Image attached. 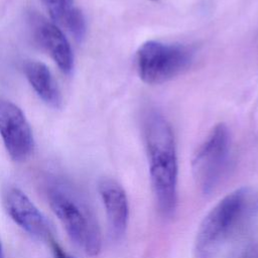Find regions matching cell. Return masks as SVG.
<instances>
[{
    "label": "cell",
    "instance_id": "9c48e42d",
    "mask_svg": "<svg viewBox=\"0 0 258 258\" xmlns=\"http://www.w3.org/2000/svg\"><path fill=\"white\" fill-rule=\"evenodd\" d=\"M98 189L105 207L111 236L115 240H120L126 233L129 220L126 192L119 182L109 177L99 181Z\"/></svg>",
    "mask_w": 258,
    "mask_h": 258
},
{
    "label": "cell",
    "instance_id": "2e32d148",
    "mask_svg": "<svg viewBox=\"0 0 258 258\" xmlns=\"http://www.w3.org/2000/svg\"><path fill=\"white\" fill-rule=\"evenodd\" d=\"M151 1H157V0H151Z\"/></svg>",
    "mask_w": 258,
    "mask_h": 258
},
{
    "label": "cell",
    "instance_id": "8fae6325",
    "mask_svg": "<svg viewBox=\"0 0 258 258\" xmlns=\"http://www.w3.org/2000/svg\"><path fill=\"white\" fill-rule=\"evenodd\" d=\"M52 21L64 25L67 19L76 8L74 0H42Z\"/></svg>",
    "mask_w": 258,
    "mask_h": 258
},
{
    "label": "cell",
    "instance_id": "5b68a950",
    "mask_svg": "<svg viewBox=\"0 0 258 258\" xmlns=\"http://www.w3.org/2000/svg\"><path fill=\"white\" fill-rule=\"evenodd\" d=\"M229 153V130L224 123H219L212 129L192 159L194 177L204 194H211L219 184L227 167Z\"/></svg>",
    "mask_w": 258,
    "mask_h": 258
},
{
    "label": "cell",
    "instance_id": "52a82bcc",
    "mask_svg": "<svg viewBox=\"0 0 258 258\" xmlns=\"http://www.w3.org/2000/svg\"><path fill=\"white\" fill-rule=\"evenodd\" d=\"M4 204L10 218L29 235L38 240L52 241L49 223L21 189L10 187L5 192Z\"/></svg>",
    "mask_w": 258,
    "mask_h": 258
},
{
    "label": "cell",
    "instance_id": "6da1fadb",
    "mask_svg": "<svg viewBox=\"0 0 258 258\" xmlns=\"http://www.w3.org/2000/svg\"><path fill=\"white\" fill-rule=\"evenodd\" d=\"M144 140L156 207L162 216L171 217L177 205V156L172 129L160 113L146 116Z\"/></svg>",
    "mask_w": 258,
    "mask_h": 258
},
{
    "label": "cell",
    "instance_id": "9a60e30c",
    "mask_svg": "<svg viewBox=\"0 0 258 258\" xmlns=\"http://www.w3.org/2000/svg\"><path fill=\"white\" fill-rule=\"evenodd\" d=\"M245 258H258V256L257 255H247Z\"/></svg>",
    "mask_w": 258,
    "mask_h": 258
},
{
    "label": "cell",
    "instance_id": "3957f363",
    "mask_svg": "<svg viewBox=\"0 0 258 258\" xmlns=\"http://www.w3.org/2000/svg\"><path fill=\"white\" fill-rule=\"evenodd\" d=\"M249 204L247 188L223 198L201 223L194 247L195 258H214L245 215Z\"/></svg>",
    "mask_w": 258,
    "mask_h": 258
},
{
    "label": "cell",
    "instance_id": "7a4b0ae2",
    "mask_svg": "<svg viewBox=\"0 0 258 258\" xmlns=\"http://www.w3.org/2000/svg\"><path fill=\"white\" fill-rule=\"evenodd\" d=\"M49 206L71 240L88 256H97L102 238L96 216L88 201L63 182H53L47 190Z\"/></svg>",
    "mask_w": 258,
    "mask_h": 258
},
{
    "label": "cell",
    "instance_id": "4fadbf2b",
    "mask_svg": "<svg viewBox=\"0 0 258 258\" xmlns=\"http://www.w3.org/2000/svg\"><path fill=\"white\" fill-rule=\"evenodd\" d=\"M51 243V247H52V252H53V255H54V258H76L70 254H68L67 252H64L60 247L59 245L54 242L53 240L50 242Z\"/></svg>",
    "mask_w": 258,
    "mask_h": 258
},
{
    "label": "cell",
    "instance_id": "30bf717a",
    "mask_svg": "<svg viewBox=\"0 0 258 258\" xmlns=\"http://www.w3.org/2000/svg\"><path fill=\"white\" fill-rule=\"evenodd\" d=\"M23 72L38 97L52 108L61 106V95L48 68L36 60H27Z\"/></svg>",
    "mask_w": 258,
    "mask_h": 258
},
{
    "label": "cell",
    "instance_id": "8992f818",
    "mask_svg": "<svg viewBox=\"0 0 258 258\" xmlns=\"http://www.w3.org/2000/svg\"><path fill=\"white\" fill-rule=\"evenodd\" d=\"M0 135L10 157L25 160L33 150V135L21 109L12 102L0 98Z\"/></svg>",
    "mask_w": 258,
    "mask_h": 258
},
{
    "label": "cell",
    "instance_id": "5bb4252c",
    "mask_svg": "<svg viewBox=\"0 0 258 258\" xmlns=\"http://www.w3.org/2000/svg\"><path fill=\"white\" fill-rule=\"evenodd\" d=\"M0 258H4V253H3V248H2L1 241H0Z\"/></svg>",
    "mask_w": 258,
    "mask_h": 258
},
{
    "label": "cell",
    "instance_id": "ba28073f",
    "mask_svg": "<svg viewBox=\"0 0 258 258\" xmlns=\"http://www.w3.org/2000/svg\"><path fill=\"white\" fill-rule=\"evenodd\" d=\"M32 30L37 43L46 50L63 74H71L74 68V53L61 29L53 22L39 15L32 17Z\"/></svg>",
    "mask_w": 258,
    "mask_h": 258
},
{
    "label": "cell",
    "instance_id": "277c9868",
    "mask_svg": "<svg viewBox=\"0 0 258 258\" xmlns=\"http://www.w3.org/2000/svg\"><path fill=\"white\" fill-rule=\"evenodd\" d=\"M192 56L191 49L185 45L148 40L136 52V68L145 84L160 85L185 72Z\"/></svg>",
    "mask_w": 258,
    "mask_h": 258
},
{
    "label": "cell",
    "instance_id": "7c38bea8",
    "mask_svg": "<svg viewBox=\"0 0 258 258\" xmlns=\"http://www.w3.org/2000/svg\"><path fill=\"white\" fill-rule=\"evenodd\" d=\"M63 27H66L77 40H82L86 34V19L82 11L75 8L67 19Z\"/></svg>",
    "mask_w": 258,
    "mask_h": 258
}]
</instances>
